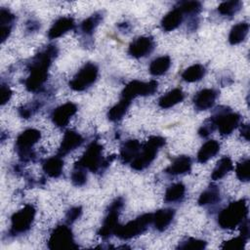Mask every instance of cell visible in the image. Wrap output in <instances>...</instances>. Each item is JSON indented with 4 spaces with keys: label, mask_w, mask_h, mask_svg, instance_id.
Listing matches in <instances>:
<instances>
[{
    "label": "cell",
    "mask_w": 250,
    "mask_h": 250,
    "mask_svg": "<svg viewBox=\"0 0 250 250\" xmlns=\"http://www.w3.org/2000/svg\"><path fill=\"white\" fill-rule=\"evenodd\" d=\"M175 215V211L173 209H160L152 214V222L154 228L159 230H165L168 226L171 224Z\"/></svg>",
    "instance_id": "cell-18"
},
{
    "label": "cell",
    "mask_w": 250,
    "mask_h": 250,
    "mask_svg": "<svg viewBox=\"0 0 250 250\" xmlns=\"http://www.w3.org/2000/svg\"><path fill=\"white\" fill-rule=\"evenodd\" d=\"M249 164L250 161L248 158L240 161L235 168V173L237 178L241 181V182H248L249 178H250V174H249Z\"/></svg>",
    "instance_id": "cell-36"
},
{
    "label": "cell",
    "mask_w": 250,
    "mask_h": 250,
    "mask_svg": "<svg viewBox=\"0 0 250 250\" xmlns=\"http://www.w3.org/2000/svg\"><path fill=\"white\" fill-rule=\"evenodd\" d=\"M240 7H241L240 1H237V0L226 1L219 5L218 12L224 16H230L236 13L240 9Z\"/></svg>",
    "instance_id": "cell-34"
},
{
    "label": "cell",
    "mask_w": 250,
    "mask_h": 250,
    "mask_svg": "<svg viewBox=\"0 0 250 250\" xmlns=\"http://www.w3.org/2000/svg\"><path fill=\"white\" fill-rule=\"evenodd\" d=\"M40 107V104L38 103H32V104H26L22 107H21L19 109V112H20V115L23 118H28L30 117L38 108Z\"/></svg>",
    "instance_id": "cell-40"
},
{
    "label": "cell",
    "mask_w": 250,
    "mask_h": 250,
    "mask_svg": "<svg viewBox=\"0 0 250 250\" xmlns=\"http://www.w3.org/2000/svg\"><path fill=\"white\" fill-rule=\"evenodd\" d=\"M185 98V94L180 88H175L172 91L168 92L166 95L162 96L159 99L158 104L162 108H169L175 104L181 103Z\"/></svg>",
    "instance_id": "cell-24"
},
{
    "label": "cell",
    "mask_w": 250,
    "mask_h": 250,
    "mask_svg": "<svg viewBox=\"0 0 250 250\" xmlns=\"http://www.w3.org/2000/svg\"><path fill=\"white\" fill-rule=\"evenodd\" d=\"M142 149V145L137 140H128L120 149V158L124 163L132 162Z\"/></svg>",
    "instance_id": "cell-19"
},
{
    "label": "cell",
    "mask_w": 250,
    "mask_h": 250,
    "mask_svg": "<svg viewBox=\"0 0 250 250\" xmlns=\"http://www.w3.org/2000/svg\"><path fill=\"white\" fill-rule=\"evenodd\" d=\"M186 192V187L182 183H176L170 186L165 192L166 202H177L183 199Z\"/></svg>",
    "instance_id": "cell-31"
},
{
    "label": "cell",
    "mask_w": 250,
    "mask_h": 250,
    "mask_svg": "<svg viewBox=\"0 0 250 250\" xmlns=\"http://www.w3.org/2000/svg\"><path fill=\"white\" fill-rule=\"evenodd\" d=\"M124 201L121 197L116 198L109 206L107 215L105 216L103 225L98 232V234L104 238L107 239L111 236V234H114V230L118 226V217L120 209L123 207Z\"/></svg>",
    "instance_id": "cell-10"
},
{
    "label": "cell",
    "mask_w": 250,
    "mask_h": 250,
    "mask_svg": "<svg viewBox=\"0 0 250 250\" xmlns=\"http://www.w3.org/2000/svg\"><path fill=\"white\" fill-rule=\"evenodd\" d=\"M157 81L150 80L143 82L140 80H133L129 82L122 91V99L132 101L138 96H148L154 94L157 90Z\"/></svg>",
    "instance_id": "cell-11"
},
{
    "label": "cell",
    "mask_w": 250,
    "mask_h": 250,
    "mask_svg": "<svg viewBox=\"0 0 250 250\" xmlns=\"http://www.w3.org/2000/svg\"><path fill=\"white\" fill-rule=\"evenodd\" d=\"M48 247L52 250H63L77 248L71 229L65 226H58L51 233Z\"/></svg>",
    "instance_id": "cell-8"
},
{
    "label": "cell",
    "mask_w": 250,
    "mask_h": 250,
    "mask_svg": "<svg viewBox=\"0 0 250 250\" xmlns=\"http://www.w3.org/2000/svg\"><path fill=\"white\" fill-rule=\"evenodd\" d=\"M240 133H241V136H242L246 141H248V140H249V125H248V124L242 125L241 130H240Z\"/></svg>",
    "instance_id": "cell-44"
},
{
    "label": "cell",
    "mask_w": 250,
    "mask_h": 250,
    "mask_svg": "<svg viewBox=\"0 0 250 250\" xmlns=\"http://www.w3.org/2000/svg\"><path fill=\"white\" fill-rule=\"evenodd\" d=\"M211 118L222 136L229 135L237 127L240 121V115L238 113L227 109L219 110V112L216 115L211 116Z\"/></svg>",
    "instance_id": "cell-12"
},
{
    "label": "cell",
    "mask_w": 250,
    "mask_h": 250,
    "mask_svg": "<svg viewBox=\"0 0 250 250\" xmlns=\"http://www.w3.org/2000/svg\"><path fill=\"white\" fill-rule=\"evenodd\" d=\"M57 54V47L49 45L33 58L29 63L30 74L24 82L25 88L29 92H37L43 87L48 77V68Z\"/></svg>",
    "instance_id": "cell-1"
},
{
    "label": "cell",
    "mask_w": 250,
    "mask_h": 250,
    "mask_svg": "<svg viewBox=\"0 0 250 250\" xmlns=\"http://www.w3.org/2000/svg\"><path fill=\"white\" fill-rule=\"evenodd\" d=\"M103 146L98 142L91 143L82 157L75 163L74 166L88 169L91 172H97L103 166H105L104 160L102 158Z\"/></svg>",
    "instance_id": "cell-5"
},
{
    "label": "cell",
    "mask_w": 250,
    "mask_h": 250,
    "mask_svg": "<svg viewBox=\"0 0 250 250\" xmlns=\"http://www.w3.org/2000/svg\"><path fill=\"white\" fill-rule=\"evenodd\" d=\"M12 97V90L6 86V85H1L0 89V100H1V104L4 105Z\"/></svg>",
    "instance_id": "cell-43"
},
{
    "label": "cell",
    "mask_w": 250,
    "mask_h": 250,
    "mask_svg": "<svg viewBox=\"0 0 250 250\" xmlns=\"http://www.w3.org/2000/svg\"><path fill=\"white\" fill-rule=\"evenodd\" d=\"M247 242V238L240 235L237 237H234L230 240L225 241L223 245L221 246L223 249H229V250H240L242 249Z\"/></svg>",
    "instance_id": "cell-38"
},
{
    "label": "cell",
    "mask_w": 250,
    "mask_h": 250,
    "mask_svg": "<svg viewBox=\"0 0 250 250\" xmlns=\"http://www.w3.org/2000/svg\"><path fill=\"white\" fill-rule=\"evenodd\" d=\"M131 102L125 99H122L119 101L118 104L113 105L107 112V118L110 121H118L120 120L123 115L126 113Z\"/></svg>",
    "instance_id": "cell-32"
},
{
    "label": "cell",
    "mask_w": 250,
    "mask_h": 250,
    "mask_svg": "<svg viewBox=\"0 0 250 250\" xmlns=\"http://www.w3.org/2000/svg\"><path fill=\"white\" fill-rule=\"evenodd\" d=\"M15 16L7 9L0 10V24H1V42H4L11 33Z\"/></svg>",
    "instance_id": "cell-25"
},
{
    "label": "cell",
    "mask_w": 250,
    "mask_h": 250,
    "mask_svg": "<svg viewBox=\"0 0 250 250\" xmlns=\"http://www.w3.org/2000/svg\"><path fill=\"white\" fill-rule=\"evenodd\" d=\"M215 128H216V125H215L213 119L210 117V118L207 119V120L202 124V126L199 128L198 134H199L201 137H207L210 133H212V132L214 131Z\"/></svg>",
    "instance_id": "cell-41"
},
{
    "label": "cell",
    "mask_w": 250,
    "mask_h": 250,
    "mask_svg": "<svg viewBox=\"0 0 250 250\" xmlns=\"http://www.w3.org/2000/svg\"><path fill=\"white\" fill-rule=\"evenodd\" d=\"M248 31H249V24L247 22H239L235 24L229 32V42L231 45L239 44L246 38Z\"/></svg>",
    "instance_id": "cell-26"
},
{
    "label": "cell",
    "mask_w": 250,
    "mask_h": 250,
    "mask_svg": "<svg viewBox=\"0 0 250 250\" xmlns=\"http://www.w3.org/2000/svg\"><path fill=\"white\" fill-rule=\"evenodd\" d=\"M35 213V208L30 204L25 205L23 208L14 213L11 218L10 233L17 235L27 231L33 223Z\"/></svg>",
    "instance_id": "cell-7"
},
{
    "label": "cell",
    "mask_w": 250,
    "mask_h": 250,
    "mask_svg": "<svg viewBox=\"0 0 250 250\" xmlns=\"http://www.w3.org/2000/svg\"><path fill=\"white\" fill-rule=\"evenodd\" d=\"M102 20H103L102 13H95L94 15H92L91 17L87 18L82 21L80 28L85 34L90 35L93 33V31L95 30V28L98 26V24L101 22Z\"/></svg>",
    "instance_id": "cell-33"
},
{
    "label": "cell",
    "mask_w": 250,
    "mask_h": 250,
    "mask_svg": "<svg viewBox=\"0 0 250 250\" xmlns=\"http://www.w3.org/2000/svg\"><path fill=\"white\" fill-rule=\"evenodd\" d=\"M63 168V161L61 156H53L43 162V171L52 178L61 176Z\"/></svg>",
    "instance_id": "cell-22"
},
{
    "label": "cell",
    "mask_w": 250,
    "mask_h": 250,
    "mask_svg": "<svg viewBox=\"0 0 250 250\" xmlns=\"http://www.w3.org/2000/svg\"><path fill=\"white\" fill-rule=\"evenodd\" d=\"M165 139L159 136H152L140 150L136 158L131 162V167L137 171L146 168L156 157L158 149L164 146Z\"/></svg>",
    "instance_id": "cell-3"
},
{
    "label": "cell",
    "mask_w": 250,
    "mask_h": 250,
    "mask_svg": "<svg viewBox=\"0 0 250 250\" xmlns=\"http://www.w3.org/2000/svg\"><path fill=\"white\" fill-rule=\"evenodd\" d=\"M77 111V106L73 103H65L58 106L52 113V120L58 127H64L67 125L71 116Z\"/></svg>",
    "instance_id": "cell-14"
},
{
    "label": "cell",
    "mask_w": 250,
    "mask_h": 250,
    "mask_svg": "<svg viewBox=\"0 0 250 250\" xmlns=\"http://www.w3.org/2000/svg\"><path fill=\"white\" fill-rule=\"evenodd\" d=\"M191 169V159L189 156L182 155L176 158L170 166H168L165 172L169 175H182L189 172Z\"/></svg>",
    "instance_id": "cell-20"
},
{
    "label": "cell",
    "mask_w": 250,
    "mask_h": 250,
    "mask_svg": "<svg viewBox=\"0 0 250 250\" xmlns=\"http://www.w3.org/2000/svg\"><path fill=\"white\" fill-rule=\"evenodd\" d=\"M40 131L36 129H27L21 132L16 140V149L22 161H28L33 157L31 147L39 141Z\"/></svg>",
    "instance_id": "cell-6"
},
{
    "label": "cell",
    "mask_w": 250,
    "mask_h": 250,
    "mask_svg": "<svg viewBox=\"0 0 250 250\" xmlns=\"http://www.w3.org/2000/svg\"><path fill=\"white\" fill-rule=\"evenodd\" d=\"M154 48V41L151 37L142 36L134 40L128 49V53L133 58H143L150 54Z\"/></svg>",
    "instance_id": "cell-13"
},
{
    "label": "cell",
    "mask_w": 250,
    "mask_h": 250,
    "mask_svg": "<svg viewBox=\"0 0 250 250\" xmlns=\"http://www.w3.org/2000/svg\"><path fill=\"white\" fill-rule=\"evenodd\" d=\"M220 200V190L217 186L211 185L207 189H205L198 198V204L201 206L215 204Z\"/></svg>",
    "instance_id": "cell-28"
},
{
    "label": "cell",
    "mask_w": 250,
    "mask_h": 250,
    "mask_svg": "<svg viewBox=\"0 0 250 250\" xmlns=\"http://www.w3.org/2000/svg\"><path fill=\"white\" fill-rule=\"evenodd\" d=\"M233 165H232V161L230 160L229 157L225 156L223 158H221L219 160V162L217 163L216 167L214 168L211 178L212 180L216 181L219 179H222L224 176H226L230 170H232Z\"/></svg>",
    "instance_id": "cell-29"
},
{
    "label": "cell",
    "mask_w": 250,
    "mask_h": 250,
    "mask_svg": "<svg viewBox=\"0 0 250 250\" xmlns=\"http://www.w3.org/2000/svg\"><path fill=\"white\" fill-rule=\"evenodd\" d=\"M73 27H74V21L72 18H69V17L60 18L53 23V25L49 29L48 37L50 39L58 38L62 34H64L65 32H67L68 30H71Z\"/></svg>",
    "instance_id": "cell-17"
},
{
    "label": "cell",
    "mask_w": 250,
    "mask_h": 250,
    "mask_svg": "<svg viewBox=\"0 0 250 250\" xmlns=\"http://www.w3.org/2000/svg\"><path fill=\"white\" fill-rule=\"evenodd\" d=\"M248 213L247 202L245 199L230 203L218 215V224L222 229H232L246 219Z\"/></svg>",
    "instance_id": "cell-2"
},
{
    "label": "cell",
    "mask_w": 250,
    "mask_h": 250,
    "mask_svg": "<svg viewBox=\"0 0 250 250\" xmlns=\"http://www.w3.org/2000/svg\"><path fill=\"white\" fill-rule=\"evenodd\" d=\"M220 150V144L215 140H209L200 147L197 153V160L200 163L207 162L214 157Z\"/></svg>",
    "instance_id": "cell-21"
},
{
    "label": "cell",
    "mask_w": 250,
    "mask_h": 250,
    "mask_svg": "<svg viewBox=\"0 0 250 250\" xmlns=\"http://www.w3.org/2000/svg\"><path fill=\"white\" fill-rule=\"evenodd\" d=\"M86 169L81 167L74 166V170L71 174V182L76 187H82L87 182V173Z\"/></svg>",
    "instance_id": "cell-37"
},
{
    "label": "cell",
    "mask_w": 250,
    "mask_h": 250,
    "mask_svg": "<svg viewBox=\"0 0 250 250\" xmlns=\"http://www.w3.org/2000/svg\"><path fill=\"white\" fill-rule=\"evenodd\" d=\"M81 213H82V209H81V207H79V206L73 207V208L69 209V210L67 211V213H66V216H65L66 222H67L68 224L73 223L74 221H76V220L80 217Z\"/></svg>",
    "instance_id": "cell-42"
},
{
    "label": "cell",
    "mask_w": 250,
    "mask_h": 250,
    "mask_svg": "<svg viewBox=\"0 0 250 250\" xmlns=\"http://www.w3.org/2000/svg\"><path fill=\"white\" fill-rule=\"evenodd\" d=\"M150 223H152V214L146 213L128 222L124 226L118 225L114 230V234L120 239H130L145 232Z\"/></svg>",
    "instance_id": "cell-4"
},
{
    "label": "cell",
    "mask_w": 250,
    "mask_h": 250,
    "mask_svg": "<svg viewBox=\"0 0 250 250\" xmlns=\"http://www.w3.org/2000/svg\"><path fill=\"white\" fill-rule=\"evenodd\" d=\"M178 9L186 14H197L201 10V4L198 1H185L179 4Z\"/></svg>",
    "instance_id": "cell-39"
},
{
    "label": "cell",
    "mask_w": 250,
    "mask_h": 250,
    "mask_svg": "<svg viewBox=\"0 0 250 250\" xmlns=\"http://www.w3.org/2000/svg\"><path fill=\"white\" fill-rule=\"evenodd\" d=\"M171 65V59L169 56H161L153 60L149 65V72L151 75L159 76L164 74Z\"/></svg>",
    "instance_id": "cell-27"
},
{
    "label": "cell",
    "mask_w": 250,
    "mask_h": 250,
    "mask_svg": "<svg viewBox=\"0 0 250 250\" xmlns=\"http://www.w3.org/2000/svg\"><path fill=\"white\" fill-rule=\"evenodd\" d=\"M207 245V242L205 240H201V239H197V238H193V237H189L185 241H182L178 248L179 249H183V250H188V249H191V250H201L204 249Z\"/></svg>",
    "instance_id": "cell-35"
},
{
    "label": "cell",
    "mask_w": 250,
    "mask_h": 250,
    "mask_svg": "<svg viewBox=\"0 0 250 250\" xmlns=\"http://www.w3.org/2000/svg\"><path fill=\"white\" fill-rule=\"evenodd\" d=\"M83 143V138L80 134L75 131L67 130L62 138V144L59 148V155L63 156L80 146Z\"/></svg>",
    "instance_id": "cell-15"
},
{
    "label": "cell",
    "mask_w": 250,
    "mask_h": 250,
    "mask_svg": "<svg viewBox=\"0 0 250 250\" xmlns=\"http://www.w3.org/2000/svg\"><path fill=\"white\" fill-rule=\"evenodd\" d=\"M218 97V92L214 89H203L193 98L194 106L198 110H205L213 106Z\"/></svg>",
    "instance_id": "cell-16"
},
{
    "label": "cell",
    "mask_w": 250,
    "mask_h": 250,
    "mask_svg": "<svg viewBox=\"0 0 250 250\" xmlns=\"http://www.w3.org/2000/svg\"><path fill=\"white\" fill-rule=\"evenodd\" d=\"M205 67L202 64L195 63L189 67H188L183 73L182 78L187 82H195L203 78L205 75Z\"/></svg>",
    "instance_id": "cell-30"
},
{
    "label": "cell",
    "mask_w": 250,
    "mask_h": 250,
    "mask_svg": "<svg viewBox=\"0 0 250 250\" xmlns=\"http://www.w3.org/2000/svg\"><path fill=\"white\" fill-rule=\"evenodd\" d=\"M183 21V13L178 9L175 8L174 10L170 11L161 21V26L165 31H172L177 28Z\"/></svg>",
    "instance_id": "cell-23"
},
{
    "label": "cell",
    "mask_w": 250,
    "mask_h": 250,
    "mask_svg": "<svg viewBox=\"0 0 250 250\" xmlns=\"http://www.w3.org/2000/svg\"><path fill=\"white\" fill-rule=\"evenodd\" d=\"M99 68L93 62H87L69 82V87L77 92L89 88L98 78Z\"/></svg>",
    "instance_id": "cell-9"
}]
</instances>
